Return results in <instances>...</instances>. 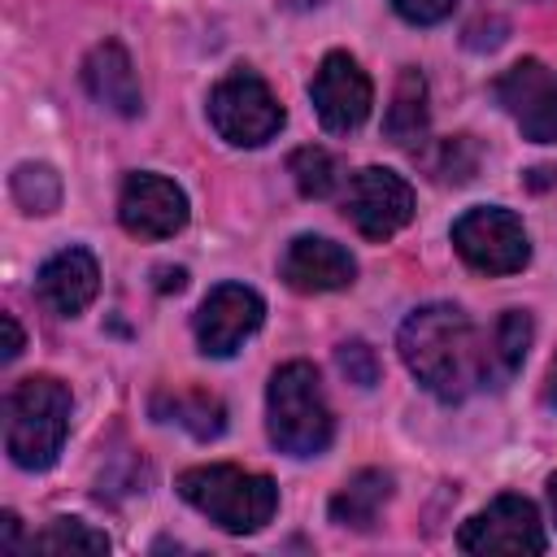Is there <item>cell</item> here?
Listing matches in <instances>:
<instances>
[{"instance_id":"cell-4","label":"cell","mask_w":557,"mask_h":557,"mask_svg":"<svg viewBox=\"0 0 557 557\" xmlns=\"http://www.w3.org/2000/svg\"><path fill=\"white\" fill-rule=\"evenodd\" d=\"M265 426H270V440L292 457H318L331 444L335 418H331V405L322 396L318 370L309 361H287L270 374Z\"/></svg>"},{"instance_id":"cell-25","label":"cell","mask_w":557,"mask_h":557,"mask_svg":"<svg viewBox=\"0 0 557 557\" xmlns=\"http://www.w3.org/2000/svg\"><path fill=\"white\" fill-rule=\"evenodd\" d=\"M0 331H4V361H13L22 352V331H17L13 313H0Z\"/></svg>"},{"instance_id":"cell-13","label":"cell","mask_w":557,"mask_h":557,"mask_svg":"<svg viewBox=\"0 0 557 557\" xmlns=\"http://www.w3.org/2000/svg\"><path fill=\"white\" fill-rule=\"evenodd\" d=\"M278 274L292 292H339L357 278V261L326 235H296L278 261Z\"/></svg>"},{"instance_id":"cell-5","label":"cell","mask_w":557,"mask_h":557,"mask_svg":"<svg viewBox=\"0 0 557 557\" xmlns=\"http://www.w3.org/2000/svg\"><path fill=\"white\" fill-rule=\"evenodd\" d=\"M209 122L226 144L257 148L283 131V104L270 91V83L252 70H231L209 91Z\"/></svg>"},{"instance_id":"cell-17","label":"cell","mask_w":557,"mask_h":557,"mask_svg":"<svg viewBox=\"0 0 557 557\" xmlns=\"http://www.w3.org/2000/svg\"><path fill=\"white\" fill-rule=\"evenodd\" d=\"M152 413L161 422H174L183 431H191L196 440H213L226 426V405L209 392H157L152 396Z\"/></svg>"},{"instance_id":"cell-20","label":"cell","mask_w":557,"mask_h":557,"mask_svg":"<svg viewBox=\"0 0 557 557\" xmlns=\"http://www.w3.org/2000/svg\"><path fill=\"white\" fill-rule=\"evenodd\" d=\"M287 174H292V183H296V191L300 196H309V200H322V196H331L335 187H339V161L326 152V148H318V144H305V148H296L292 157H287Z\"/></svg>"},{"instance_id":"cell-22","label":"cell","mask_w":557,"mask_h":557,"mask_svg":"<svg viewBox=\"0 0 557 557\" xmlns=\"http://www.w3.org/2000/svg\"><path fill=\"white\" fill-rule=\"evenodd\" d=\"M13 196L26 213H52L61 205V178L48 165H17L13 170Z\"/></svg>"},{"instance_id":"cell-11","label":"cell","mask_w":557,"mask_h":557,"mask_svg":"<svg viewBox=\"0 0 557 557\" xmlns=\"http://www.w3.org/2000/svg\"><path fill=\"white\" fill-rule=\"evenodd\" d=\"M117 222L135 239H170L187 226V196L165 174H131L117 196Z\"/></svg>"},{"instance_id":"cell-8","label":"cell","mask_w":557,"mask_h":557,"mask_svg":"<svg viewBox=\"0 0 557 557\" xmlns=\"http://www.w3.org/2000/svg\"><path fill=\"white\" fill-rule=\"evenodd\" d=\"M496 100L527 139L557 144V65H544L535 57L509 65L496 78Z\"/></svg>"},{"instance_id":"cell-12","label":"cell","mask_w":557,"mask_h":557,"mask_svg":"<svg viewBox=\"0 0 557 557\" xmlns=\"http://www.w3.org/2000/svg\"><path fill=\"white\" fill-rule=\"evenodd\" d=\"M265 318V300L244 283L213 287L196 309V344L205 357H231Z\"/></svg>"},{"instance_id":"cell-2","label":"cell","mask_w":557,"mask_h":557,"mask_svg":"<svg viewBox=\"0 0 557 557\" xmlns=\"http://www.w3.org/2000/svg\"><path fill=\"white\" fill-rule=\"evenodd\" d=\"M70 387L52 374L17 379L4 396V453L22 470H48L70 431Z\"/></svg>"},{"instance_id":"cell-10","label":"cell","mask_w":557,"mask_h":557,"mask_svg":"<svg viewBox=\"0 0 557 557\" xmlns=\"http://www.w3.org/2000/svg\"><path fill=\"white\" fill-rule=\"evenodd\" d=\"M309 100H313L318 122L326 131L344 135V131H357L370 117L374 87H370L366 70L348 52H326L318 74H313V83H309Z\"/></svg>"},{"instance_id":"cell-21","label":"cell","mask_w":557,"mask_h":557,"mask_svg":"<svg viewBox=\"0 0 557 557\" xmlns=\"http://www.w3.org/2000/svg\"><path fill=\"white\" fill-rule=\"evenodd\" d=\"M26 548L30 553H109V535L104 531H91L78 518H57L39 535H30Z\"/></svg>"},{"instance_id":"cell-18","label":"cell","mask_w":557,"mask_h":557,"mask_svg":"<svg viewBox=\"0 0 557 557\" xmlns=\"http://www.w3.org/2000/svg\"><path fill=\"white\" fill-rule=\"evenodd\" d=\"M383 126H387L392 144H400V148L422 144V135H426V83H422L418 70H400Z\"/></svg>"},{"instance_id":"cell-23","label":"cell","mask_w":557,"mask_h":557,"mask_svg":"<svg viewBox=\"0 0 557 557\" xmlns=\"http://www.w3.org/2000/svg\"><path fill=\"white\" fill-rule=\"evenodd\" d=\"M339 370L352 379V383H361V387H370L374 379H379V361H374V352L361 344V339H352V344H339Z\"/></svg>"},{"instance_id":"cell-28","label":"cell","mask_w":557,"mask_h":557,"mask_svg":"<svg viewBox=\"0 0 557 557\" xmlns=\"http://www.w3.org/2000/svg\"><path fill=\"white\" fill-rule=\"evenodd\" d=\"M548 509H553V522H557V474L548 479Z\"/></svg>"},{"instance_id":"cell-9","label":"cell","mask_w":557,"mask_h":557,"mask_svg":"<svg viewBox=\"0 0 557 557\" xmlns=\"http://www.w3.org/2000/svg\"><path fill=\"white\" fill-rule=\"evenodd\" d=\"M457 544H461V553H522V557H535L548 548L535 505L513 492L496 496L487 509H479L461 527Z\"/></svg>"},{"instance_id":"cell-6","label":"cell","mask_w":557,"mask_h":557,"mask_svg":"<svg viewBox=\"0 0 557 557\" xmlns=\"http://www.w3.org/2000/svg\"><path fill=\"white\" fill-rule=\"evenodd\" d=\"M453 248L479 274H513L531 261V239H527L518 213H509L500 205L466 209L453 222Z\"/></svg>"},{"instance_id":"cell-7","label":"cell","mask_w":557,"mask_h":557,"mask_svg":"<svg viewBox=\"0 0 557 557\" xmlns=\"http://www.w3.org/2000/svg\"><path fill=\"white\" fill-rule=\"evenodd\" d=\"M344 218L366 239H387L413 218V187L387 165H366V170H357L348 178Z\"/></svg>"},{"instance_id":"cell-1","label":"cell","mask_w":557,"mask_h":557,"mask_svg":"<svg viewBox=\"0 0 557 557\" xmlns=\"http://www.w3.org/2000/svg\"><path fill=\"white\" fill-rule=\"evenodd\" d=\"M409 374L440 400H466L479 387H500L492 361V331H479L457 305H422L396 335Z\"/></svg>"},{"instance_id":"cell-24","label":"cell","mask_w":557,"mask_h":557,"mask_svg":"<svg viewBox=\"0 0 557 557\" xmlns=\"http://www.w3.org/2000/svg\"><path fill=\"white\" fill-rule=\"evenodd\" d=\"M453 4H457V0H392V9H396L405 22H413V26H435V22H444V17L453 13Z\"/></svg>"},{"instance_id":"cell-19","label":"cell","mask_w":557,"mask_h":557,"mask_svg":"<svg viewBox=\"0 0 557 557\" xmlns=\"http://www.w3.org/2000/svg\"><path fill=\"white\" fill-rule=\"evenodd\" d=\"M531 335H535V326H531V313H522V309H505L492 322V361H496L500 383H509L518 374V366L531 348Z\"/></svg>"},{"instance_id":"cell-15","label":"cell","mask_w":557,"mask_h":557,"mask_svg":"<svg viewBox=\"0 0 557 557\" xmlns=\"http://www.w3.org/2000/svg\"><path fill=\"white\" fill-rule=\"evenodd\" d=\"M83 83H87L91 100H100L104 109H113V113H122V117H135V113L144 109L135 65H131V57H126L122 44H100V48H91V57L83 61Z\"/></svg>"},{"instance_id":"cell-14","label":"cell","mask_w":557,"mask_h":557,"mask_svg":"<svg viewBox=\"0 0 557 557\" xmlns=\"http://www.w3.org/2000/svg\"><path fill=\"white\" fill-rule=\"evenodd\" d=\"M35 292H39V300L57 318H74V313H83L96 300V292H100V265H96V257L87 248H61V252H52L39 265Z\"/></svg>"},{"instance_id":"cell-27","label":"cell","mask_w":557,"mask_h":557,"mask_svg":"<svg viewBox=\"0 0 557 557\" xmlns=\"http://www.w3.org/2000/svg\"><path fill=\"white\" fill-rule=\"evenodd\" d=\"M17 544V513H4V548Z\"/></svg>"},{"instance_id":"cell-3","label":"cell","mask_w":557,"mask_h":557,"mask_svg":"<svg viewBox=\"0 0 557 557\" xmlns=\"http://www.w3.org/2000/svg\"><path fill=\"white\" fill-rule=\"evenodd\" d=\"M178 496L191 509H200L213 527H222L231 535L261 531L278 509V487H274L270 474H257V470H244V466H226V461L183 470L178 474Z\"/></svg>"},{"instance_id":"cell-26","label":"cell","mask_w":557,"mask_h":557,"mask_svg":"<svg viewBox=\"0 0 557 557\" xmlns=\"http://www.w3.org/2000/svg\"><path fill=\"white\" fill-rule=\"evenodd\" d=\"M544 405L557 409V357L548 361V374H544Z\"/></svg>"},{"instance_id":"cell-16","label":"cell","mask_w":557,"mask_h":557,"mask_svg":"<svg viewBox=\"0 0 557 557\" xmlns=\"http://www.w3.org/2000/svg\"><path fill=\"white\" fill-rule=\"evenodd\" d=\"M387 500H392V474L387 470H374V466L370 470H357L331 496V522L352 527V531H370Z\"/></svg>"}]
</instances>
